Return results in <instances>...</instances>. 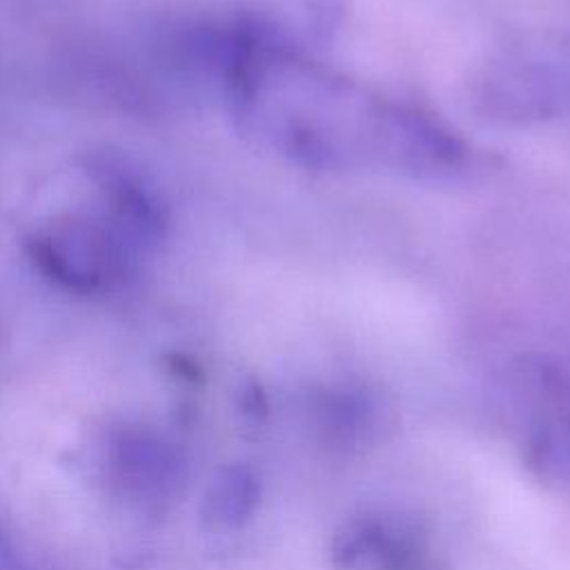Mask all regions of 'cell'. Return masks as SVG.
<instances>
[{
    "instance_id": "obj_1",
    "label": "cell",
    "mask_w": 570,
    "mask_h": 570,
    "mask_svg": "<svg viewBox=\"0 0 570 570\" xmlns=\"http://www.w3.org/2000/svg\"><path fill=\"white\" fill-rule=\"evenodd\" d=\"M232 82L267 136L309 165L379 160L399 169L439 171L461 156L456 138L428 116L367 98L345 80L292 60L256 33Z\"/></svg>"
},
{
    "instance_id": "obj_2",
    "label": "cell",
    "mask_w": 570,
    "mask_h": 570,
    "mask_svg": "<svg viewBox=\"0 0 570 570\" xmlns=\"http://www.w3.org/2000/svg\"><path fill=\"white\" fill-rule=\"evenodd\" d=\"M138 229L118 212L114 220L69 216L36 236L33 256L40 267L73 289H98L118 281L127 269L129 243Z\"/></svg>"
},
{
    "instance_id": "obj_3",
    "label": "cell",
    "mask_w": 570,
    "mask_h": 570,
    "mask_svg": "<svg viewBox=\"0 0 570 570\" xmlns=\"http://www.w3.org/2000/svg\"><path fill=\"white\" fill-rule=\"evenodd\" d=\"M105 463L116 492L147 510L169 503L183 481L178 452L149 428L114 430L107 439Z\"/></svg>"
},
{
    "instance_id": "obj_4",
    "label": "cell",
    "mask_w": 570,
    "mask_h": 570,
    "mask_svg": "<svg viewBox=\"0 0 570 570\" xmlns=\"http://www.w3.org/2000/svg\"><path fill=\"white\" fill-rule=\"evenodd\" d=\"M261 485L245 465H227L212 479L203 499V521L216 530L243 525L258 503Z\"/></svg>"
},
{
    "instance_id": "obj_5",
    "label": "cell",
    "mask_w": 570,
    "mask_h": 570,
    "mask_svg": "<svg viewBox=\"0 0 570 570\" xmlns=\"http://www.w3.org/2000/svg\"><path fill=\"white\" fill-rule=\"evenodd\" d=\"M530 463L541 476L570 483V423L557 421L541 428L530 443Z\"/></svg>"
},
{
    "instance_id": "obj_6",
    "label": "cell",
    "mask_w": 570,
    "mask_h": 570,
    "mask_svg": "<svg viewBox=\"0 0 570 570\" xmlns=\"http://www.w3.org/2000/svg\"><path fill=\"white\" fill-rule=\"evenodd\" d=\"M13 568H16L13 548H11L9 539L4 537V532L0 530V570H13Z\"/></svg>"
}]
</instances>
